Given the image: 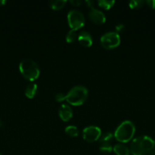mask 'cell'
Instances as JSON below:
<instances>
[{"label": "cell", "mask_w": 155, "mask_h": 155, "mask_svg": "<svg viewBox=\"0 0 155 155\" xmlns=\"http://www.w3.org/2000/svg\"><path fill=\"white\" fill-rule=\"evenodd\" d=\"M66 2V0H51L49 2V5L54 10H59L64 7Z\"/></svg>", "instance_id": "cell-13"}, {"label": "cell", "mask_w": 155, "mask_h": 155, "mask_svg": "<svg viewBox=\"0 0 155 155\" xmlns=\"http://www.w3.org/2000/svg\"><path fill=\"white\" fill-rule=\"evenodd\" d=\"M19 71L23 77L30 81L36 80L40 76V68L37 64L31 59H24L19 64Z\"/></svg>", "instance_id": "cell-3"}, {"label": "cell", "mask_w": 155, "mask_h": 155, "mask_svg": "<svg viewBox=\"0 0 155 155\" xmlns=\"http://www.w3.org/2000/svg\"><path fill=\"white\" fill-rule=\"evenodd\" d=\"M77 32L76 30H71L70 31L68 32L66 35V41L68 43H71L74 42L76 39H77Z\"/></svg>", "instance_id": "cell-18"}, {"label": "cell", "mask_w": 155, "mask_h": 155, "mask_svg": "<svg viewBox=\"0 0 155 155\" xmlns=\"http://www.w3.org/2000/svg\"><path fill=\"white\" fill-rule=\"evenodd\" d=\"M146 4L150 8H155V0H147V1H146Z\"/></svg>", "instance_id": "cell-21"}, {"label": "cell", "mask_w": 155, "mask_h": 155, "mask_svg": "<svg viewBox=\"0 0 155 155\" xmlns=\"http://www.w3.org/2000/svg\"><path fill=\"white\" fill-rule=\"evenodd\" d=\"M78 40L81 45L85 47L91 46L93 43V39L91 35L87 31H81L78 36Z\"/></svg>", "instance_id": "cell-10"}, {"label": "cell", "mask_w": 155, "mask_h": 155, "mask_svg": "<svg viewBox=\"0 0 155 155\" xmlns=\"http://www.w3.org/2000/svg\"><path fill=\"white\" fill-rule=\"evenodd\" d=\"M0 155H2V154H0Z\"/></svg>", "instance_id": "cell-27"}, {"label": "cell", "mask_w": 155, "mask_h": 155, "mask_svg": "<svg viewBox=\"0 0 155 155\" xmlns=\"http://www.w3.org/2000/svg\"><path fill=\"white\" fill-rule=\"evenodd\" d=\"M132 155H154L155 141L147 136H141L132 140L130 145Z\"/></svg>", "instance_id": "cell-1"}, {"label": "cell", "mask_w": 155, "mask_h": 155, "mask_svg": "<svg viewBox=\"0 0 155 155\" xmlns=\"http://www.w3.org/2000/svg\"><path fill=\"white\" fill-rule=\"evenodd\" d=\"M65 132L67 135L71 137H75L78 135V130L77 127L75 126H68L65 129Z\"/></svg>", "instance_id": "cell-14"}, {"label": "cell", "mask_w": 155, "mask_h": 155, "mask_svg": "<svg viewBox=\"0 0 155 155\" xmlns=\"http://www.w3.org/2000/svg\"><path fill=\"white\" fill-rule=\"evenodd\" d=\"M65 98H66V95H65L62 92H59V93L56 94V97H55V99L58 102H62V101H65Z\"/></svg>", "instance_id": "cell-20"}, {"label": "cell", "mask_w": 155, "mask_h": 155, "mask_svg": "<svg viewBox=\"0 0 155 155\" xmlns=\"http://www.w3.org/2000/svg\"><path fill=\"white\" fill-rule=\"evenodd\" d=\"M100 44L106 49L116 48L120 44L119 34L114 31L106 33L100 38Z\"/></svg>", "instance_id": "cell-6"}, {"label": "cell", "mask_w": 155, "mask_h": 155, "mask_svg": "<svg viewBox=\"0 0 155 155\" xmlns=\"http://www.w3.org/2000/svg\"><path fill=\"white\" fill-rule=\"evenodd\" d=\"M99 149H100V151L102 153L109 154V153H110L113 150V148H112L110 143H100Z\"/></svg>", "instance_id": "cell-17"}, {"label": "cell", "mask_w": 155, "mask_h": 155, "mask_svg": "<svg viewBox=\"0 0 155 155\" xmlns=\"http://www.w3.org/2000/svg\"><path fill=\"white\" fill-rule=\"evenodd\" d=\"M86 3L88 4V7H91V8H94V1H91V0H88V1H86Z\"/></svg>", "instance_id": "cell-24"}, {"label": "cell", "mask_w": 155, "mask_h": 155, "mask_svg": "<svg viewBox=\"0 0 155 155\" xmlns=\"http://www.w3.org/2000/svg\"><path fill=\"white\" fill-rule=\"evenodd\" d=\"M114 134L111 132H109V133H106L101 136H100V143H110V142L112 141V139H113Z\"/></svg>", "instance_id": "cell-16"}, {"label": "cell", "mask_w": 155, "mask_h": 155, "mask_svg": "<svg viewBox=\"0 0 155 155\" xmlns=\"http://www.w3.org/2000/svg\"><path fill=\"white\" fill-rule=\"evenodd\" d=\"M97 4L100 7L103 8L105 10H108V9H109L113 6V5L115 4V2L108 1V0H99L97 2Z\"/></svg>", "instance_id": "cell-15"}, {"label": "cell", "mask_w": 155, "mask_h": 155, "mask_svg": "<svg viewBox=\"0 0 155 155\" xmlns=\"http://www.w3.org/2000/svg\"><path fill=\"white\" fill-rule=\"evenodd\" d=\"M88 90L83 86H76L71 88L66 94V100L70 104L78 106L84 103L88 98Z\"/></svg>", "instance_id": "cell-4"}, {"label": "cell", "mask_w": 155, "mask_h": 155, "mask_svg": "<svg viewBox=\"0 0 155 155\" xmlns=\"http://www.w3.org/2000/svg\"><path fill=\"white\" fill-rule=\"evenodd\" d=\"M113 151L116 155H130V150L122 144H117L113 147Z\"/></svg>", "instance_id": "cell-11"}, {"label": "cell", "mask_w": 155, "mask_h": 155, "mask_svg": "<svg viewBox=\"0 0 155 155\" xmlns=\"http://www.w3.org/2000/svg\"><path fill=\"white\" fill-rule=\"evenodd\" d=\"M37 85L36 83H30L27 85L25 89V95L28 98H33L37 92Z\"/></svg>", "instance_id": "cell-12"}, {"label": "cell", "mask_w": 155, "mask_h": 155, "mask_svg": "<svg viewBox=\"0 0 155 155\" xmlns=\"http://www.w3.org/2000/svg\"><path fill=\"white\" fill-rule=\"evenodd\" d=\"M68 23L71 30H78L84 27V16L80 11L72 9L68 12Z\"/></svg>", "instance_id": "cell-5"}, {"label": "cell", "mask_w": 155, "mask_h": 155, "mask_svg": "<svg viewBox=\"0 0 155 155\" xmlns=\"http://www.w3.org/2000/svg\"><path fill=\"white\" fill-rule=\"evenodd\" d=\"M135 133V124L130 120H125L116 128L114 133V137L119 142L126 143L133 138Z\"/></svg>", "instance_id": "cell-2"}, {"label": "cell", "mask_w": 155, "mask_h": 155, "mask_svg": "<svg viewBox=\"0 0 155 155\" xmlns=\"http://www.w3.org/2000/svg\"><path fill=\"white\" fill-rule=\"evenodd\" d=\"M2 120L0 119V128L2 127Z\"/></svg>", "instance_id": "cell-26"}, {"label": "cell", "mask_w": 155, "mask_h": 155, "mask_svg": "<svg viewBox=\"0 0 155 155\" xmlns=\"http://www.w3.org/2000/svg\"><path fill=\"white\" fill-rule=\"evenodd\" d=\"M115 30H116V33H118V32H120L122 31V30H123V29L125 28V26L123 25L122 24H118L116 26H115Z\"/></svg>", "instance_id": "cell-22"}, {"label": "cell", "mask_w": 155, "mask_h": 155, "mask_svg": "<svg viewBox=\"0 0 155 155\" xmlns=\"http://www.w3.org/2000/svg\"><path fill=\"white\" fill-rule=\"evenodd\" d=\"M59 115L61 119L65 122L69 120L71 117H72L73 112L71 110V107L68 106V104H62V105L59 107Z\"/></svg>", "instance_id": "cell-9"}, {"label": "cell", "mask_w": 155, "mask_h": 155, "mask_svg": "<svg viewBox=\"0 0 155 155\" xmlns=\"http://www.w3.org/2000/svg\"><path fill=\"white\" fill-rule=\"evenodd\" d=\"M90 19L96 24H102L106 21V16L100 10L97 8L91 9L89 12Z\"/></svg>", "instance_id": "cell-8"}, {"label": "cell", "mask_w": 155, "mask_h": 155, "mask_svg": "<svg viewBox=\"0 0 155 155\" xmlns=\"http://www.w3.org/2000/svg\"><path fill=\"white\" fill-rule=\"evenodd\" d=\"M6 3V1H5V0H0V6L3 5H5Z\"/></svg>", "instance_id": "cell-25"}, {"label": "cell", "mask_w": 155, "mask_h": 155, "mask_svg": "<svg viewBox=\"0 0 155 155\" xmlns=\"http://www.w3.org/2000/svg\"><path fill=\"white\" fill-rule=\"evenodd\" d=\"M69 2L74 6H79L82 3L81 0H70Z\"/></svg>", "instance_id": "cell-23"}, {"label": "cell", "mask_w": 155, "mask_h": 155, "mask_svg": "<svg viewBox=\"0 0 155 155\" xmlns=\"http://www.w3.org/2000/svg\"><path fill=\"white\" fill-rule=\"evenodd\" d=\"M101 135V130L96 126H90L86 127L82 132L83 139L88 142H96L100 139Z\"/></svg>", "instance_id": "cell-7"}, {"label": "cell", "mask_w": 155, "mask_h": 155, "mask_svg": "<svg viewBox=\"0 0 155 155\" xmlns=\"http://www.w3.org/2000/svg\"><path fill=\"white\" fill-rule=\"evenodd\" d=\"M144 3V1H141V0H132V1L129 2V5L130 6L131 8L136 9L139 8L141 6L143 5V4Z\"/></svg>", "instance_id": "cell-19"}]
</instances>
